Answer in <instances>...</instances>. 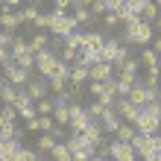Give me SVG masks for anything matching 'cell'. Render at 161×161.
<instances>
[{
	"mask_svg": "<svg viewBox=\"0 0 161 161\" xmlns=\"http://www.w3.org/2000/svg\"><path fill=\"white\" fill-rule=\"evenodd\" d=\"M50 135H53V138H56V141H62V138H64V135H70V129H68V126H59V123H56V126H53V129H50Z\"/></svg>",
	"mask_w": 161,
	"mask_h": 161,
	"instance_id": "b9f144b4",
	"label": "cell"
},
{
	"mask_svg": "<svg viewBox=\"0 0 161 161\" xmlns=\"http://www.w3.org/2000/svg\"><path fill=\"white\" fill-rule=\"evenodd\" d=\"M100 126H103V132H106V135H114V132L120 129V114H117V108H106V111H103Z\"/></svg>",
	"mask_w": 161,
	"mask_h": 161,
	"instance_id": "8fae6325",
	"label": "cell"
},
{
	"mask_svg": "<svg viewBox=\"0 0 161 161\" xmlns=\"http://www.w3.org/2000/svg\"><path fill=\"white\" fill-rule=\"evenodd\" d=\"M103 44H106V38H103L100 32L88 30V32H85V41H82V50H91L94 56H100V59H103Z\"/></svg>",
	"mask_w": 161,
	"mask_h": 161,
	"instance_id": "7c38bea8",
	"label": "cell"
},
{
	"mask_svg": "<svg viewBox=\"0 0 161 161\" xmlns=\"http://www.w3.org/2000/svg\"><path fill=\"white\" fill-rule=\"evenodd\" d=\"M3 82H6V76H3V70H0V85H3Z\"/></svg>",
	"mask_w": 161,
	"mask_h": 161,
	"instance_id": "9f6ffc18",
	"label": "cell"
},
{
	"mask_svg": "<svg viewBox=\"0 0 161 161\" xmlns=\"http://www.w3.org/2000/svg\"><path fill=\"white\" fill-rule=\"evenodd\" d=\"M50 161H73V153L68 149V144H64V141H59V144L50 149Z\"/></svg>",
	"mask_w": 161,
	"mask_h": 161,
	"instance_id": "ffe728a7",
	"label": "cell"
},
{
	"mask_svg": "<svg viewBox=\"0 0 161 161\" xmlns=\"http://www.w3.org/2000/svg\"><path fill=\"white\" fill-rule=\"evenodd\" d=\"M123 3H126V0H123Z\"/></svg>",
	"mask_w": 161,
	"mask_h": 161,
	"instance_id": "6125c7cd",
	"label": "cell"
},
{
	"mask_svg": "<svg viewBox=\"0 0 161 161\" xmlns=\"http://www.w3.org/2000/svg\"><path fill=\"white\" fill-rule=\"evenodd\" d=\"M138 59H141V68H147V70H158V73H161V59H158V53L153 50V47H144Z\"/></svg>",
	"mask_w": 161,
	"mask_h": 161,
	"instance_id": "9a60e30c",
	"label": "cell"
},
{
	"mask_svg": "<svg viewBox=\"0 0 161 161\" xmlns=\"http://www.w3.org/2000/svg\"><path fill=\"white\" fill-rule=\"evenodd\" d=\"M135 129L141 132V135H158L161 117H158V114H149L147 108H141V117H138V123H135Z\"/></svg>",
	"mask_w": 161,
	"mask_h": 161,
	"instance_id": "8992f818",
	"label": "cell"
},
{
	"mask_svg": "<svg viewBox=\"0 0 161 161\" xmlns=\"http://www.w3.org/2000/svg\"><path fill=\"white\" fill-rule=\"evenodd\" d=\"M6 59H9V50H3V47H0V64H3Z\"/></svg>",
	"mask_w": 161,
	"mask_h": 161,
	"instance_id": "816d5d0a",
	"label": "cell"
},
{
	"mask_svg": "<svg viewBox=\"0 0 161 161\" xmlns=\"http://www.w3.org/2000/svg\"><path fill=\"white\" fill-rule=\"evenodd\" d=\"M103 24H106V26H108V30H114V26H117L120 21H117V15H114V12H108L106 18H103Z\"/></svg>",
	"mask_w": 161,
	"mask_h": 161,
	"instance_id": "f6af8a7d",
	"label": "cell"
},
{
	"mask_svg": "<svg viewBox=\"0 0 161 161\" xmlns=\"http://www.w3.org/2000/svg\"><path fill=\"white\" fill-rule=\"evenodd\" d=\"M114 15H117V21H120V24H126V26H129V24H135V21H141V15H138L129 3L117 6V9H114Z\"/></svg>",
	"mask_w": 161,
	"mask_h": 161,
	"instance_id": "2e32d148",
	"label": "cell"
},
{
	"mask_svg": "<svg viewBox=\"0 0 161 161\" xmlns=\"http://www.w3.org/2000/svg\"><path fill=\"white\" fill-rule=\"evenodd\" d=\"M35 111H38V114H53V111H56V100H38V103H35Z\"/></svg>",
	"mask_w": 161,
	"mask_h": 161,
	"instance_id": "836d02e7",
	"label": "cell"
},
{
	"mask_svg": "<svg viewBox=\"0 0 161 161\" xmlns=\"http://www.w3.org/2000/svg\"><path fill=\"white\" fill-rule=\"evenodd\" d=\"M18 91H21V88H15V85H9V82H3V85H0V94H3V103H6V106H15Z\"/></svg>",
	"mask_w": 161,
	"mask_h": 161,
	"instance_id": "484cf974",
	"label": "cell"
},
{
	"mask_svg": "<svg viewBox=\"0 0 161 161\" xmlns=\"http://www.w3.org/2000/svg\"><path fill=\"white\" fill-rule=\"evenodd\" d=\"M155 100H158V103H161V88H158V91H155Z\"/></svg>",
	"mask_w": 161,
	"mask_h": 161,
	"instance_id": "db71d44e",
	"label": "cell"
},
{
	"mask_svg": "<svg viewBox=\"0 0 161 161\" xmlns=\"http://www.w3.org/2000/svg\"><path fill=\"white\" fill-rule=\"evenodd\" d=\"M35 26H38V30H50L53 26V12H41L35 18Z\"/></svg>",
	"mask_w": 161,
	"mask_h": 161,
	"instance_id": "8d00e7d4",
	"label": "cell"
},
{
	"mask_svg": "<svg viewBox=\"0 0 161 161\" xmlns=\"http://www.w3.org/2000/svg\"><path fill=\"white\" fill-rule=\"evenodd\" d=\"M0 9H12V12H21V0H0Z\"/></svg>",
	"mask_w": 161,
	"mask_h": 161,
	"instance_id": "ee69618b",
	"label": "cell"
},
{
	"mask_svg": "<svg viewBox=\"0 0 161 161\" xmlns=\"http://www.w3.org/2000/svg\"><path fill=\"white\" fill-rule=\"evenodd\" d=\"M153 3H155V6H158V9H161V0H153Z\"/></svg>",
	"mask_w": 161,
	"mask_h": 161,
	"instance_id": "6f0895ef",
	"label": "cell"
},
{
	"mask_svg": "<svg viewBox=\"0 0 161 161\" xmlns=\"http://www.w3.org/2000/svg\"><path fill=\"white\" fill-rule=\"evenodd\" d=\"M3 68V76H6V82L9 85H15V88H26V82H30V70H24V68H18V64L12 62V56L0 64Z\"/></svg>",
	"mask_w": 161,
	"mask_h": 161,
	"instance_id": "3957f363",
	"label": "cell"
},
{
	"mask_svg": "<svg viewBox=\"0 0 161 161\" xmlns=\"http://www.w3.org/2000/svg\"><path fill=\"white\" fill-rule=\"evenodd\" d=\"M6 123H9V120H6V114H3V111H0V129H3Z\"/></svg>",
	"mask_w": 161,
	"mask_h": 161,
	"instance_id": "f5cc1de1",
	"label": "cell"
},
{
	"mask_svg": "<svg viewBox=\"0 0 161 161\" xmlns=\"http://www.w3.org/2000/svg\"><path fill=\"white\" fill-rule=\"evenodd\" d=\"M73 21H76V26H88L94 21V15H91V9H85V6H73Z\"/></svg>",
	"mask_w": 161,
	"mask_h": 161,
	"instance_id": "603a6c76",
	"label": "cell"
},
{
	"mask_svg": "<svg viewBox=\"0 0 161 161\" xmlns=\"http://www.w3.org/2000/svg\"><path fill=\"white\" fill-rule=\"evenodd\" d=\"M88 94L94 100H100L103 94H106V82H94V79H88Z\"/></svg>",
	"mask_w": 161,
	"mask_h": 161,
	"instance_id": "d590c367",
	"label": "cell"
},
{
	"mask_svg": "<svg viewBox=\"0 0 161 161\" xmlns=\"http://www.w3.org/2000/svg\"><path fill=\"white\" fill-rule=\"evenodd\" d=\"M88 79H94V82H108V79H114V64H108V62H94L91 68H88Z\"/></svg>",
	"mask_w": 161,
	"mask_h": 161,
	"instance_id": "52a82bcc",
	"label": "cell"
},
{
	"mask_svg": "<svg viewBox=\"0 0 161 161\" xmlns=\"http://www.w3.org/2000/svg\"><path fill=\"white\" fill-rule=\"evenodd\" d=\"M53 12H73V0H53Z\"/></svg>",
	"mask_w": 161,
	"mask_h": 161,
	"instance_id": "ab89813d",
	"label": "cell"
},
{
	"mask_svg": "<svg viewBox=\"0 0 161 161\" xmlns=\"http://www.w3.org/2000/svg\"><path fill=\"white\" fill-rule=\"evenodd\" d=\"M53 35L59 38H68L70 32H76V21H73L70 12H53V26H50Z\"/></svg>",
	"mask_w": 161,
	"mask_h": 161,
	"instance_id": "277c9868",
	"label": "cell"
},
{
	"mask_svg": "<svg viewBox=\"0 0 161 161\" xmlns=\"http://www.w3.org/2000/svg\"><path fill=\"white\" fill-rule=\"evenodd\" d=\"M94 158V153L91 149H82V153H73V161H91Z\"/></svg>",
	"mask_w": 161,
	"mask_h": 161,
	"instance_id": "bcb514c9",
	"label": "cell"
},
{
	"mask_svg": "<svg viewBox=\"0 0 161 161\" xmlns=\"http://www.w3.org/2000/svg\"><path fill=\"white\" fill-rule=\"evenodd\" d=\"M144 85H147L149 91L161 88V73H158V70H147V79H144Z\"/></svg>",
	"mask_w": 161,
	"mask_h": 161,
	"instance_id": "e575fe53",
	"label": "cell"
},
{
	"mask_svg": "<svg viewBox=\"0 0 161 161\" xmlns=\"http://www.w3.org/2000/svg\"><path fill=\"white\" fill-rule=\"evenodd\" d=\"M158 158H161V153H158Z\"/></svg>",
	"mask_w": 161,
	"mask_h": 161,
	"instance_id": "94428289",
	"label": "cell"
},
{
	"mask_svg": "<svg viewBox=\"0 0 161 161\" xmlns=\"http://www.w3.org/2000/svg\"><path fill=\"white\" fill-rule=\"evenodd\" d=\"M149 26H153V32H158V35H161V15H158V18H155V21L149 24Z\"/></svg>",
	"mask_w": 161,
	"mask_h": 161,
	"instance_id": "681fc988",
	"label": "cell"
},
{
	"mask_svg": "<svg viewBox=\"0 0 161 161\" xmlns=\"http://www.w3.org/2000/svg\"><path fill=\"white\" fill-rule=\"evenodd\" d=\"M56 144H59V141H56V138L50 135V132H41V135L35 138V149H38V153H50V149H53Z\"/></svg>",
	"mask_w": 161,
	"mask_h": 161,
	"instance_id": "7402d4cb",
	"label": "cell"
},
{
	"mask_svg": "<svg viewBox=\"0 0 161 161\" xmlns=\"http://www.w3.org/2000/svg\"><path fill=\"white\" fill-rule=\"evenodd\" d=\"M21 161H38V149H21Z\"/></svg>",
	"mask_w": 161,
	"mask_h": 161,
	"instance_id": "7bdbcfd3",
	"label": "cell"
},
{
	"mask_svg": "<svg viewBox=\"0 0 161 161\" xmlns=\"http://www.w3.org/2000/svg\"><path fill=\"white\" fill-rule=\"evenodd\" d=\"M18 117H21L24 123H30V120L41 117V114H38V111H35V103H30V106H21V108H18Z\"/></svg>",
	"mask_w": 161,
	"mask_h": 161,
	"instance_id": "d6a6232c",
	"label": "cell"
},
{
	"mask_svg": "<svg viewBox=\"0 0 161 161\" xmlns=\"http://www.w3.org/2000/svg\"><path fill=\"white\" fill-rule=\"evenodd\" d=\"M153 50L158 53V59H161V35H155V38H153Z\"/></svg>",
	"mask_w": 161,
	"mask_h": 161,
	"instance_id": "c3c4849f",
	"label": "cell"
},
{
	"mask_svg": "<svg viewBox=\"0 0 161 161\" xmlns=\"http://www.w3.org/2000/svg\"><path fill=\"white\" fill-rule=\"evenodd\" d=\"M132 149L141 155V161H144V158H153V155L161 153V138L158 135H141V132H138V135L132 138Z\"/></svg>",
	"mask_w": 161,
	"mask_h": 161,
	"instance_id": "7a4b0ae2",
	"label": "cell"
},
{
	"mask_svg": "<svg viewBox=\"0 0 161 161\" xmlns=\"http://www.w3.org/2000/svg\"><path fill=\"white\" fill-rule=\"evenodd\" d=\"M15 64H18V68H24V70H32L35 68V56L26 53V56H21V59H15Z\"/></svg>",
	"mask_w": 161,
	"mask_h": 161,
	"instance_id": "74e56055",
	"label": "cell"
},
{
	"mask_svg": "<svg viewBox=\"0 0 161 161\" xmlns=\"http://www.w3.org/2000/svg\"><path fill=\"white\" fill-rule=\"evenodd\" d=\"M103 111H106V106L97 100V103H91V106H85V114L91 117V123H100V117H103Z\"/></svg>",
	"mask_w": 161,
	"mask_h": 161,
	"instance_id": "f546056e",
	"label": "cell"
},
{
	"mask_svg": "<svg viewBox=\"0 0 161 161\" xmlns=\"http://www.w3.org/2000/svg\"><path fill=\"white\" fill-rule=\"evenodd\" d=\"M21 24H24V21H21V12H12V9H0V30L15 32Z\"/></svg>",
	"mask_w": 161,
	"mask_h": 161,
	"instance_id": "4fadbf2b",
	"label": "cell"
},
{
	"mask_svg": "<svg viewBox=\"0 0 161 161\" xmlns=\"http://www.w3.org/2000/svg\"><path fill=\"white\" fill-rule=\"evenodd\" d=\"M68 82H70V85H85V82H88V68H85V64H73Z\"/></svg>",
	"mask_w": 161,
	"mask_h": 161,
	"instance_id": "cb8c5ba5",
	"label": "cell"
},
{
	"mask_svg": "<svg viewBox=\"0 0 161 161\" xmlns=\"http://www.w3.org/2000/svg\"><path fill=\"white\" fill-rule=\"evenodd\" d=\"M114 108H117V114L126 120V123H132V126H135V123H138V117H141V108H138V106H132L126 97H120V100L114 103Z\"/></svg>",
	"mask_w": 161,
	"mask_h": 161,
	"instance_id": "9c48e42d",
	"label": "cell"
},
{
	"mask_svg": "<svg viewBox=\"0 0 161 161\" xmlns=\"http://www.w3.org/2000/svg\"><path fill=\"white\" fill-rule=\"evenodd\" d=\"M44 50H50V35H44V32L32 35V38H30V53L38 56V53H44Z\"/></svg>",
	"mask_w": 161,
	"mask_h": 161,
	"instance_id": "ac0fdd59",
	"label": "cell"
},
{
	"mask_svg": "<svg viewBox=\"0 0 161 161\" xmlns=\"http://www.w3.org/2000/svg\"><path fill=\"white\" fill-rule=\"evenodd\" d=\"M144 161H161V158H158V155H153V158H144Z\"/></svg>",
	"mask_w": 161,
	"mask_h": 161,
	"instance_id": "11a10c76",
	"label": "cell"
},
{
	"mask_svg": "<svg viewBox=\"0 0 161 161\" xmlns=\"http://www.w3.org/2000/svg\"><path fill=\"white\" fill-rule=\"evenodd\" d=\"M111 161H138V153L132 149V144H120V141H111Z\"/></svg>",
	"mask_w": 161,
	"mask_h": 161,
	"instance_id": "ba28073f",
	"label": "cell"
},
{
	"mask_svg": "<svg viewBox=\"0 0 161 161\" xmlns=\"http://www.w3.org/2000/svg\"><path fill=\"white\" fill-rule=\"evenodd\" d=\"M24 91L30 94V100H32V103H38V100L47 97V91H50V88H47V79L38 76V79H30V82H26V88H24Z\"/></svg>",
	"mask_w": 161,
	"mask_h": 161,
	"instance_id": "30bf717a",
	"label": "cell"
},
{
	"mask_svg": "<svg viewBox=\"0 0 161 161\" xmlns=\"http://www.w3.org/2000/svg\"><path fill=\"white\" fill-rule=\"evenodd\" d=\"M158 15H161V9H158V6L153 3V0H149V3H147L144 9H141V21H147V24H153Z\"/></svg>",
	"mask_w": 161,
	"mask_h": 161,
	"instance_id": "f1b7e54d",
	"label": "cell"
},
{
	"mask_svg": "<svg viewBox=\"0 0 161 161\" xmlns=\"http://www.w3.org/2000/svg\"><path fill=\"white\" fill-rule=\"evenodd\" d=\"M82 41H85V32L76 30V32H70L68 38H64V47H70V50H76V53H79V50H82Z\"/></svg>",
	"mask_w": 161,
	"mask_h": 161,
	"instance_id": "4dcf8cb0",
	"label": "cell"
},
{
	"mask_svg": "<svg viewBox=\"0 0 161 161\" xmlns=\"http://www.w3.org/2000/svg\"><path fill=\"white\" fill-rule=\"evenodd\" d=\"M38 161H44V158H38Z\"/></svg>",
	"mask_w": 161,
	"mask_h": 161,
	"instance_id": "91938a15",
	"label": "cell"
},
{
	"mask_svg": "<svg viewBox=\"0 0 161 161\" xmlns=\"http://www.w3.org/2000/svg\"><path fill=\"white\" fill-rule=\"evenodd\" d=\"M38 15H41L38 3H30V6L21 9V21H24V24H35V18H38Z\"/></svg>",
	"mask_w": 161,
	"mask_h": 161,
	"instance_id": "4316f807",
	"label": "cell"
},
{
	"mask_svg": "<svg viewBox=\"0 0 161 161\" xmlns=\"http://www.w3.org/2000/svg\"><path fill=\"white\" fill-rule=\"evenodd\" d=\"M82 138L88 141V147H91V149H97L103 141H106V132H103V126H100V123H91V126L82 132Z\"/></svg>",
	"mask_w": 161,
	"mask_h": 161,
	"instance_id": "5bb4252c",
	"label": "cell"
},
{
	"mask_svg": "<svg viewBox=\"0 0 161 161\" xmlns=\"http://www.w3.org/2000/svg\"><path fill=\"white\" fill-rule=\"evenodd\" d=\"M64 144H68L70 153H82V149H91V147H88V141H85L82 135H68V138H64ZM91 153L97 155V149H91Z\"/></svg>",
	"mask_w": 161,
	"mask_h": 161,
	"instance_id": "d6986e66",
	"label": "cell"
},
{
	"mask_svg": "<svg viewBox=\"0 0 161 161\" xmlns=\"http://www.w3.org/2000/svg\"><path fill=\"white\" fill-rule=\"evenodd\" d=\"M21 138H26V129L15 126V123H6V126L0 129V141H21Z\"/></svg>",
	"mask_w": 161,
	"mask_h": 161,
	"instance_id": "e0dca14e",
	"label": "cell"
},
{
	"mask_svg": "<svg viewBox=\"0 0 161 161\" xmlns=\"http://www.w3.org/2000/svg\"><path fill=\"white\" fill-rule=\"evenodd\" d=\"M155 38V32H153V26H149L147 21H135V24H129L126 26V35H123V44H153Z\"/></svg>",
	"mask_w": 161,
	"mask_h": 161,
	"instance_id": "6da1fadb",
	"label": "cell"
},
{
	"mask_svg": "<svg viewBox=\"0 0 161 161\" xmlns=\"http://www.w3.org/2000/svg\"><path fill=\"white\" fill-rule=\"evenodd\" d=\"M135 135H138V129L132 126V123H120V129L114 132V141H120V144H132Z\"/></svg>",
	"mask_w": 161,
	"mask_h": 161,
	"instance_id": "44dd1931",
	"label": "cell"
},
{
	"mask_svg": "<svg viewBox=\"0 0 161 161\" xmlns=\"http://www.w3.org/2000/svg\"><path fill=\"white\" fill-rule=\"evenodd\" d=\"M26 53H30V41H24V35H18L12 50H9V56H12V62H15V59H21V56H26Z\"/></svg>",
	"mask_w": 161,
	"mask_h": 161,
	"instance_id": "d4e9b609",
	"label": "cell"
},
{
	"mask_svg": "<svg viewBox=\"0 0 161 161\" xmlns=\"http://www.w3.org/2000/svg\"><path fill=\"white\" fill-rule=\"evenodd\" d=\"M47 88H50V91L56 94V97H59V94H64V91H68V79H59V76H50V79H47Z\"/></svg>",
	"mask_w": 161,
	"mask_h": 161,
	"instance_id": "1f68e13d",
	"label": "cell"
},
{
	"mask_svg": "<svg viewBox=\"0 0 161 161\" xmlns=\"http://www.w3.org/2000/svg\"><path fill=\"white\" fill-rule=\"evenodd\" d=\"M53 120L59 123V126H70V106H56Z\"/></svg>",
	"mask_w": 161,
	"mask_h": 161,
	"instance_id": "83f0119b",
	"label": "cell"
},
{
	"mask_svg": "<svg viewBox=\"0 0 161 161\" xmlns=\"http://www.w3.org/2000/svg\"><path fill=\"white\" fill-rule=\"evenodd\" d=\"M0 103H3V94H0Z\"/></svg>",
	"mask_w": 161,
	"mask_h": 161,
	"instance_id": "680465c9",
	"label": "cell"
},
{
	"mask_svg": "<svg viewBox=\"0 0 161 161\" xmlns=\"http://www.w3.org/2000/svg\"><path fill=\"white\" fill-rule=\"evenodd\" d=\"M120 70H129V73H138L141 70V59H135V56H129L126 62L120 64Z\"/></svg>",
	"mask_w": 161,
	"mask_h": 161,
	"instance_id": "f35d334b",
	"label": "cell"
},
{
	"mask_svg": "<svg viewBox=\"0 0 161 161\" xmlns=\"http://www.w3.org/2000/svg\"><path fill=\"white\" fill-rule=\"evenodd\" d=\"M59 62H62V59H59L56 53L44 50V53H38V56H35V70H38L44 79H50L53 73H56V68H59Z\"/></svg>",
	"mask_w": 161,
	"mask_h": 161,
	"instance_id": "5b68a950",
	"label": "cell"
},
{
	"mask_svg": "<svg viewBox=\"0 0 161 161\" xmlns=\"http://www.w3.org/2000/svg\"><path fill=\"white\" fill-rule=\"evenodd\" d=\"M126 3H129L132 9H135V12H138V15H141V9H144V6L149 3V0H126Z\"/></svg>",
	"mask_w": 161,
	"mask_h": 161,
	"instance_id": "7dc6e473",
	"label": "cell"
},
{
	"mask_svg": "<svg viewBox=\"0 0 161 161\" xmlns=\"http://www.w3.org/2000/svg\"><path fill=\"white\" fill-rule=\"evenodd\" d=\"M59 59H62V62H68V64H73V62H76V50H70V47H64V50L59 53Z\"/></svg>",
	"mask_w": 161,
	"mask_h": 161,
	"instance_id": "60d3db41",
	"label": "cell"
},
{
	"mask_svg": "<svg viewBox=\"0 0 161 161\" xmlns=\"http://www.w3.org/2000/svg\"><path fill=\"white\" fill-rule=\"evenodd\" d=\"M73 6H85V9H91V6H94V0H73Z\"/></svg>",
	"mask_w": 161,
	"mask_h": 161,
	"instance_id": "f907efd6",
	"label": "cell"
}]
</instances>
